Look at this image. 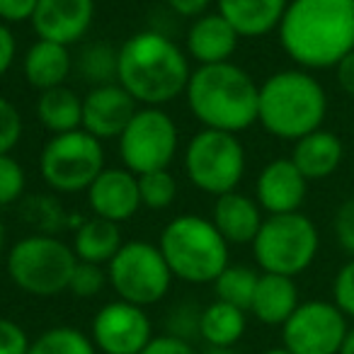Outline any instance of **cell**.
Here are the masks:
<instances>
[{
  "mask_svg": "<svg viewBox=\"0 0 354 354\" xmlns=\"http://www.w3.org/2000/svg\"><path fill=\"white\" fill-rule=\"evenodd\" d=\"M17 59V39L12 35L10 25L0 22V78L12 68Z\"/></svg>",
  "mask_w": 354,
  "mask_h": 354,
  "instance_id": "obj_40",
  "label": "cell"
},
{
  "mask_svg": "<svg viewBox=\"0 0 354 354\" xmlns=\"http://www.w3.org/2000/svg\"><path fill=\"white\" fill-rule=\"evenodd\" d=\"M289 158L308 183L328 180L342 165L344 146L337 138V133L328 131V129H318V131L299 138L294 143V151H291Z\"/></svg>",
  "mask_w": 354,
  "mask_h": 354,
  "instance_id": "obj_22",
  "label": "cell"
},
{
  "mask_svg": "<svg viewBox=\"0 0 354 354\" xmlns=\"http://www.w3.org/2000/svg\"><path fill=\"white\" fill-rule=\"evenodd\" d=\"M107 277L117 299L141 308L160 304L175 279L160 248L148 241L124 243L107 265Z\"/></svg>",
  "mask_w": 354,
  "mask_h": 354,
  "instance_id": "obj_9",
  "label": "cell"
},
{
  "mask_svg": "<svg viewBox=\"0 0 354 354\" xmlns=\"http://www.w3.org/2000/svg\"><path fill=\"white\" fill-rule=\"evenodd\" d=\"M325 114L328 95L310 71H277L260 85L257 122L274 138L296 143L299 138L323 129Z\"/></svg>",
  "mask_w": 354,
  "mask_h": 354,
  "instance_id": "obj_4",
  "label": "cell"
},
{
  "mask_svg": "<svg viewBox=\"0 0 354 354\" xmlns=\"http://www.w3.org/2000/svg\"><path fill=\"white\" fill-rule=\"evenodd\" d=\"M333 233L337 238L339 248L349 257H354V197L344 199L337 207L333 218Z\"/></svg>",
  "mask_w": 354,
  "mask_h": 354,
  "instance_id": "obj_36",
  "label": "cell"
},
{
  "mask_svg": "<svg viewBox=\"0 0 354 354\" xmlns=\"http://www.w3.org/2000/svg\"><path fill=\"white\" fill-rule=\"evenodd\" d=\"M257 281H260V274H257L252 267L228 265L226 270L216 277V281H214V291H216V299L223 301V304L250 310Z\"/></svg>",
  "mask_w": 354,
  "mask_h": 354,
  "instance_id": "obj_28",
  "label": "cell"
},
{
  "mask_svg": "<svg viewBox=\"0 0 354 354\" xmlns=\"http://www.w3.org/2000/svg\"><path fill=\"white\" fill-rule=\"evenodd\" d=\"M30 344L32 339L22 325L0 315V354H27Z\"/></svg>",
  "mask_w": 354,
  "mask_h": 354,
  "instance_id": "obj_37",
  "label": "cell"
},
{
  "mask_svg": "<svg viewBox=\"0 0 354 354\" xmlns=\"http://www.w3.org/2000/svg\"><path fill=\"white\" fill-rule=\"evenodd\" d=\"M107 284H109L107 267L78 260L73 274H71L68 291L73 296H78V299H93V296H97Z\"/></svg>",
  "mask_w": 354,
  "mask_h": 354,
  "instance_id": "obj_32",
  "label": "cell"
},
{
  "mask_svg": "<svg viewBox=\"0 0 354 354\" xmlns=\"http://www.w3.org/2000/svg\"><path fill=\"white\" fill-rule=\"evenodd\" d=\"M339 354H354V328H349V330H347V337H344Z\"/></svg>",
  "mask_w": 354,
  "mask_h": 354,
  "instance_id": "obj_43",
  "label": "cell"
},
{
  "mask_svg": "<svg viewBox=\"0 0 354 354\" xmlns=\"http://www.w3.org/2000/svg\"><path fill=\"white\" fill-rule=\"evenodd\" d=\"M78 257L73 248L54 233H32L8 250L6 270L10 281L20 291L39 299L68 291Z\"/></svg>",
  "mask_w": 354,
  "mask_h": 354,
  "instance_id": "obj_6",
  "label": "cell"
},
{
  "mask_svg": "<svg viewBox=\"0 0 354 354\" xmlns=\"http://www.w3.org/2000/svg\"><path fill=\"white\" fill-rule=\"evenodd\" d=\"M333 304L347 318H354V257H349L333 279Z\"/></svg>",
  "mask_w": 354,
  "mask_h": 354,
  "instance_id": "obj_35",
  "label": "cell"
},
{
  "mask_svg": "<svg viewBox=\"0 0 354 354\" xmlns=\"http://www.w3.org/2000/svg\"><path fill=\"white\" fill-rule=\"evenodd\" d=\"M335 71H337V83H339V88H342V93L354 100V51L344 56V59L335 66Z\"/></svg>",
  "mask_w": 354,
  "mask_h": 354,
  "instance_id": "obj_42",
  "label": "cell"
},
{
  "mask_svg": "<svg viewBox=\"0 0 354 354\" xmlns=\"http://www.w3.org/2000/svg\"><path fill=\"white\" fill-rule=\"evenodd\" d=\"M199 354H241L236 347H204Z\"/></svg>",
  "mask_w": 354,
  "mask_h": 354,
  "instance_id": "obj_44",
  "label": "cell"
},
{
  "mask_svg": "<svg viewBox=\"0 0 354 354\" xmlns=\"http://www.w3.org/2000/svg\"><path fill=\"white\" fill-rule=\"evenodd\" d=\"M189 75L187 51L162 32H136L119 46L117 83L143 107H165L185 95Z\"/></svg>",
  "mask_w": 354,
  "mask_h": 354,
  "instance_id": "obj_2",
  "label": "cell"
},
{
  "mask_svg": "<svg viewBox=\"0 0 354 354\" xmlns=\"http://www.w3.org/2000/svg\"><path fill=\"white\" fill-rule=\"evenodd\" d=\"M37 119L51 136L68 133L83 127V97L71 88H51L37 97Z\"/></svg>",
  "mask_w": 354,
  "mask_h": 354,
  "instance_id": "obj_25",
  "label": "cell"
},
{
  "mask_svg": "<svg viewBox=\"0 0 354 354\" xmlns=\"http://www.w3.org/2000/svg\"><path fill=\"white\" fill-rule=\"evenodd\" d=\"M93 216L124 223L141 209L138 177L127 167H104L85 192Z\"/></svg>",
  "mask_w": 354,
  "mask_h": 354,
  "instance_id": "obj_16",
  "label": "cell"
},
{
  "mask_svg": "<svg viewBox=\"0 0 354 354\" xmlns=\"http://www.w3.org/2000/svg\"><path fill=\"white\" fill-rule=\"evenodd\" d=\"M124 245L119 223L107 218H85L73 231V252L80 262H93V265L107 267L112 257Z\"/></svg>",
  "mask_w": 354,
  "mask_h": 354,
  "instance_id": "obj_24",
  "label": "cell"
},
{
  "mask_svg": "<svg viewBox=\"0 0 354 354\" xmlns=\"http://www.w3.org/2000/svg\"><path fill=\"white\" fill-rule=\"evenodd\" d=\"M241 35L216 10L192 20L185 37V51L189 61L199 66L226 64L236 54Z\"/></svg>",
  "mask_w": 354,
  "mask_h": 354,
  "instance_id": "obj_18",
  "label": "cell"
},
{
  "mask_svg": "<svg viewBox=\"0 0 354 354\" xmlns=\"http://www.w3.org/2000/svg\"><path fill=\"white\" fill-rule=\"evenodd\" d=\"M95 22V0H39L32 27L37 39L73 46Z\"/></svg>",
  "mask_w": 354,
  "mask_h": 354,
  "instance_id": "obj_15",
  "label": "cell"
},
{
  "mask_svg": "<svg viewBox=\"0 0 354 354\" xmlns=\"http://www.w3.org/2000/svg\"><path fill=\"white\" fill-rule=\"evenodd\" d=\"M185 175L204 194L236 192L245 175V148L238 133L202 129L185 148Z\"/></svg>",
  "mask_w": 354,
  "mask_h": 354,
  "instance_id": "obj_8",
  "label": "cell"
},
{
  "mask_svg": "<svg viewBox=\"0 0 354 354\" xmlns=\"http://www.w3.org/2000/svg\"><path fill=\"white\" fill-rule=\"evenodd\" d=\"M75 61L71 56V46L56 41L37 39L22 56V73L35 90L44 93L51 88H61L71 78Z\"/></svg>",
  "mask_w": 354,
  "mask_h": 354,
  "instance_id": "obj_21",
  "label": "cell"
},
{
  "mask_svg": "<svg viewBox=\"0 0 354 354\" xmlns=\"http://www.w3.org/2000/svg\"><path fill=\"white\" fill-rule=\"evenodd\" d=\"M138 177V194H141V207L153 212H165L177 199V180L170 170H153L143 172Z\"/></svg>",
  "mask_w": 354,
  "mask_h": 354,
  "instance_id": "obj_30",
  "label": "cell"
},
{
  "mask_svg": "<svg viewBox=\"0 0 354 354\" xmlns=\"http://www.w3.org/2000/svg\"><path fill=\"white\" fill-rule=\"evenodd\" d=\"M27 189V172L12 153L0 156V207H12Z\"/></svg>",
  "mask_w": 354,
  "mask_h": 354,
  "instance_id": "obj_31",
  "label": "cell"
},
{
  "mask_svg": "<svg viewBox=\"0 0 354 354\" xmlns=\"http://www.w3.org/2000/svg\"><path fill=\"white\" fill-rule=\"evenodd\" d=\"M90 339L100 354H138L153 339V325L146 308L117 299L95 313Z\"/></svg>",
  "mask_w": 354,
  "mask_h": 354,
  "instance_id": "obj_13",
  "label": "cell"
},
{
  "mask_svg": "<svg viewBox=\"0 0 354 354\" xmlns=\"http://www.w3.org/2000/svg\"><path fill=\"white\" fill-rule=\"evenodd\" d=\"M138 354H199L192 342H185L172 335H153V339Z\"/></svg>",
  "mask_w": 354,
  "mask_h": 354,
  "instance_id": "obj_39",
  "label": "cell"
},
{
  "mask_svg": "<svg viewBox=\"0 0 354 354\" xmlns=\"http://www.w3.org/2000/svg\"><path fill=\"white\" fill-rule=\"evenodd\" d=\"M27 354H100L90 335L71 325H56L32 339Z\"/></svg>",
  "mask_w": 354,
  "mask_h": 354,
  "instance_id": "obj_29",
  "label": "cell"
},
{
  "mask_svg": "<svg viewBox=\"0 0 354 354\" xmlns=\"http://www.w3.org/2000/svg\"><path fill=\"white\" fill-rule=\"evenodd\" d=\"M117 143L124 167L133 175H143L153 170H170L180 146V133L162 107H138Z\"/></svg>",
  "mask_w": 354,
  "mask_h": 354,
  "instance_id": "obj_11",
  "label": "cell"
},
{
  "mask_svg": "<svg viewBox=\"0 0 354 354\" xmlns=\"http://www.w3.org/2000/svg\"><path fill=\"white\" fill-rule=\"evenodd\" d=\"M162 257L175 279L187 284H214L231 265V245L212 218L197 214L175 216L158 238Z\"/></svg>",
  "mask_w": 354,
  "mask_h": 354,
  "instance_id": "obj_5",
  "label": "cell"
},
{
  "mask_svg": "<svg viewBox=\"0 0 354 354\" xmlns=\"http://www.w3.org/2000/svg\"><path fill=\"white\" fill-rule=\"evenodd\" d=\"M308 194V180L301 175L291 158H277L267 162L257 175L255 199L267 216L301 212Z\"/></svg>",
  "mask_w": 354,
  "mask_h": 354,
  "instance_id": "obj_17",
  "label": "cell"
},
{
  "mask_svg": "<svg viewBox=\"0 0 354 354\" xmlns=\"http://www.w3.org/2000/svg\"><path fill=\"white\" fill-rule=\"evenodd\" d=\"M117 61L119 49H114L107 41H93L80 49L75 68H78L80 78L90 83V88H97V85L117 83Z\"/></svg>",
  "mask_w": 354,
  "mask_h": 354,
  "instance_id": "obj_27",
  "label": "cell"
},
{
  "mask_svg": "<svg viewBox=\"0 0 354 354\" xmlns=\"http://www.w3.org/2000/svg\"><path fill=\"white\" fill-rule=\"evenodd\" d=\"M199 320H202V308L197 304L175 306L165 318L167 335L192 342V337H199Z\"/></svg>",
  "mask_w": 354,
  "mask_h": 354,
  "instance_id": "obj_33",
  "label": "cell"
},
{
  "mask_svg": "<svg viewBox=\"0 0 354 354\" xmlns=\"http://www.w3.org/2000/svg\"><path fill=\"white\" fill-rule=\"evenodd\" d=\"M39 0H0V22L6 25H22L32 22Z\"/></svg>",
  "mask_w": 354,
  "mask_h": 354,
  "instance_id": "obj_38",
  "label": "cell"
},
{
  "mask_svg": "<svg viewBox=\"0 0 354 354\" xmlns=\"http://www.w3.org/2000/svg\"><path fill=\"white\" fill-rule=\"evenodd\" d=\"M277 35L299 68H335L354 51V0H289Z\"/></svg>",
  "mask_w": 354,
  "mask_h": 354,
  "instance_id": "obj_1",
  "label": "cell"
},
{
  "mask_svg": "<svg viewBox=\"0 0 354 354\" xmlns=\"http://www.w3.org/2000/svg\"><path fill=\"white\" fill-rule=\"evenodd\" d=\"M262 354H291L286 347H272V349H265Z\"/></svg>",
  "mask_w": 354,
  "mask_h": 354,
  "instance_id": "obj_46",
  "label": "cell"
},
{
  "mask_svg": "<svg viewBox=\"0 0 354 354\" xmlns=\"http://www.w3.org/2000/svg\"><path fill=\"white\" fill-rule=\"evenodd\" d=\"M167 8H170L175 15L180 17H189V20H197V17L212 12V6L216 0H165Z\"/></svg>",
  "mask_w": 354,
  "mask_h": 354,
  "instance_id": "obj_41",
  "label": "cell"
},
{
  "mask_svg": "<svg viewBox=\"0 0 354 354\" xmlns=\"http://www.w3.org/2000/svg\"><path fill=\"white\" fill-rule=\"evenodd\" d=\"M187 107L204 129L241 133L257 122L260 85L233 61L197 66L189 75Z\"/></svg>",
  "mask_w": 354,
  "mask_h": 354,
  "instance_id": "obj_3",
  "label": "cell"
},
{
  "mask_svg": "<svg viewBox=\"0 0 354 354\" xmlns=\"http://www.w3.org/2000/svg\"><path fill=\"white\" fill-rule=\"evenodd\" d=\"M347 330V315L333 301H301L281 325V347L291 354H339Z\"/></svg>",
  "mask_w": 354,
  "mask_h": 354,
  "instance_id": "obj_12",
  "label": "cell"
},
{
  "mask_svg": "<svg viewBox=\"0 0 354 354\" xmlns=\"http://www.w3.org/2000/svg\"><path fill=\"white\" fill-rule=\"evenodd\" d=\"M22 131H25V122H22L20 109L0 95V156L15 151V146L22 138Z\"/></svg>",
  "mask_w": 354,
  "mask_h": 354,
  "instance_id": "obj_34",
  "label": "cell"
},
{
  "mask_svg": "<svg viewBox=\"0 0 354 354\" xmlns=\"http://www.w3.org/2000/svg\"><path fill=\"white\" fill-rule=\"evenodd\" d=\"M248 328V310L236 308L223 301L202 308V320H199V337L207 342V347H236Z\"/></svg>",
  "mask_w": 354,
  "mask_h": 354,
  "instance_id": "obj_26",
  "label": "cell"
},
{
  "mask_svg": "<svg viewBox=\"0 0 354 354\" xmlns=\"http://www.w3.org/2000/svg\"><path fill=\"white\" fill-rule=\"evenodd\" d=\"M289 0H216V12L248 39L279 30Z\"/></svg>",
  "mask_w": 354,
  "mask_h": 354,
  "instance_id": "obj_20",
  "label": "cell"
},
{
  "mask_svg": "<svg viewBox=\"0 0 354 354\" xmlns=\"http://www.w3.org/2000/svg\"><path fill=\"white\" fill-rule=\"evenodd\" d=\"M262 221H265V216H262L257 199H250L238 189L221 194L214 202L212 223L226 238L228 245H248V243L252 245Z\"/></svg>",
  "mask_w": 354,
  "mask_h": 354,
  "instance_id": "obj_19",
  "label": "cell"
},
{
  "mask_svg": "<svg viewBox=\"0 0 354 354\" xmlns=\"http://www.w3.org/2000/svg\"><path fill=\"white\" fill-rule=\"evenodd\" d=\"M318 248V228L306 214H274L262 221L252 241V255L262 272L294 279L313 265Z\"/></svg>",
  "mask_w": 354,
  "mask_h": 354,
  "instance_id": "obj_7",
  "label": "cell"
},
{
  "mask_svg": "<svg viewBox=\"0 0 354 354\" xmlns=\"http://www.w3.org/2000/svg\"><path fill=\"white\" fill-rule=\"evenodd\" d=\"M136 100L119 83L90 88L83 97V127L80 129L97 141L119 138L136 114Z\"/></svg>",
  "mask_w": 354,
  "mask_h": 354,
  "instance_id": "obj_14",
  "label": "cell"
},
{
  "mask_svg": "<svg viewBox=\"0 0 354 354\" xmlns=\"http://www.w3.org/2000/svg\"><path fill=\"white\" fill-rule=\"evenodd\" d=\"M299 304H301L299 286H296V281L291 277L262 272L260 281H257L255 296H252L250 313L262 325L281 328L291 318V313L299 308Z\"/></svg>",
  "mask_w": 354,
  "mask_h": 354,
  "instance_id": "obj_23",
  "label": "cell"
},
{
  "mask_svg": "<svg viewBox=\"0 0 354 354\" xmlns=\"http://www.w3.org/2000/svg\"><path fill=\"white\" fill-rule=\"evenodd\" d=\"M104 170L102 141L83 129L56 133L46 141L39 156V172L46 187L54 192H88L95 177Z\"/></svg>",
  "mask_w": 354,
  "mask_h": 354,
  "instance_id": "obj_10",
  "label": "cell"
},
{
  "mask_svg": "<svg viewBox=\"0 0 354 354\" xmlns=\"http://www.w3.org/2000/svg\"><path fill=\"white\" fill-rule=\"evenodd\" d=\"M6 238H8V228H6L3 216H0V252H3V248H6Z\"/></svg>",
  "mask_w": 354,
  "mask_h": 354,
  "instance_id": "obj_45",
  "label": "cell"
}]
</instances>
